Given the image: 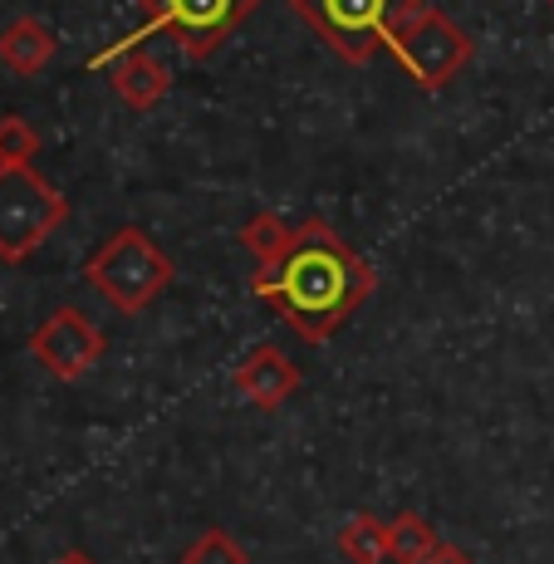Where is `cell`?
Masks as SVG:
<instances>
[{
    "label": "cell",
    "instance_id": "obj_1",
    "mask_svg": "<svg viewBox=\"0 0 554 564\" xmlns=\"http://www.w3.org/2000/svg\"><path fill=\"white\" fill-rule=\"evenodd\" d=\"M373 285V265L354 256L319 216L295 226L285 251L256 270V295L275 305L280 319L309 344H329L368 305Z\"/></svg>",
    "mask_w": 554,
    "mask_h": 564
},
{
    "label": "cell",
    "instance_id": "obj_2",
    "mask_svg": "<svg viewBox=\"0 0 554 564\" xmlns=\"http://www.w3.org/2000/svg\"><path fill=\"white\" fill-rule=\"evenodd\" d=\"M84 275H89V285L99 290L118 314H143L152 300L172 285L177 265H172V256L152 241L143 226H118L99 251L89 256Z\"/></svg>",
    "mask_w": 554,
    "mask_h": 564
},
{
    "label": "cell",
    "instance_id": "obj_3",
    "mask_svg": "<svg viewBox=\"0 0 554 564\" xmlns=\"http://www.w3.org/2000/svg\"><path fill=\"white\" fill-rule=\"evenodd\" d=\"M383 50L398 59L417 89H447L456 74L471 64V35L447 15V10L417 6L388 30Z\"/></svg>",
    "mask_w": 554,
    "mask_h": 564
},
{
    "label": "cell",
    "instance_id": "obj_4",
    "mask_svg": "<svg viewBox=\"0 0 554 564\" xmlns=\"http://www.w3.org/2000/svg\"><path fill=\"white\" fill-rule=\"evenodd\" d=\"M138 6H143V25L123 40V50L143 45L148 35H172L187 59H211L256 15L260 0H138Z\"/></svg>",
    "mask_w": 554,
    "mask_h": 564
},
{
    "label": "cell",
    "instance_id": "obj_5",
    "mask_svg": "<svg viewBox=\"0 0 554 564\" xmlns=\"http://www.w3.org/2000/svg\"><path fill=\"white\" fill-rule=\"evenodd\" d=\"M69 216V202L30 162H0V260L20 265Z\"/></svg>",
    "mask_w": 554,
    "mask_h": 564
},
{
    "label": "cell",
    "instance_id": "obj_6",
    "mask_svg": "<svg viewBox=\"0 0 554 564\" xmlns=\"http://www.w3.org/2000/svg\"><path fill=\"white\" fill-rule=\"evenodd\" d=\"M417 6L422 0H290V10L304 25L349 64L373 59V50H383L388 30Z\"/></svg>",
    "mask_w": 554,
    "mask_h": 564
},
{
    "label": "cell",
    "instance_id": "obj_7",
    "mask_svg": "<svg viewBox=\"0 0 554 564\" xmlns=\"http://www.w3.org/2000/svg\"><path fill=\"white\" fill-rule=\"evenodd\" d=\"M30 354H35V364L50 368L59 383H79V378L104 359V334L94 319H84L74 305H64L30 334Z\"/></svg>",
    "mask_w": 554,
    "mask_h": 564
},
{
    "label": "cell",
    "instance_id": "obj_8",
    "mask_svg": "<svg viewBox=\"0 0 554 564\" xmlns=\"http://www.w3.org/2000/svg\"><path fill=\"white\" fill-rule=\"evenodd\" d=\"M104 64H113V94L133 108V113H148V108H157L162 99H167V89H172L167 64H162L157 54H148L143 45L104 50L99 59H94V69H104Z\"/></svg>",
    "mask_w": 554,
    "mask_h": 564
},
{
    "label": "cell",
    "instance_id": "obj_9",
    "mask_svg": "<svg viewBox=\"0 0 554 564\" xmlns=\"http://www.w3.org/2000/svg\"><path fill=\"white\" fill-rule=\"evenodd\" d=\"M231 383H236V393H241L246 403L280 408V403H290V398L300 393V368L290 364L275 344H260V349H251L241 364H236Z\"/></svg>",
    "mask_w": 554,
    "mask_h": 564
},
{
    "label": "cell",
    "instance_id": "obj_10",
    "mask_svg": "<svg viewBox=\"0 0 554 564\" xmlns=\"http://www.w3.org/2000/svg\"><path fill=\"white\" fill-rule=\"evenodd\" d=\"M54 50H59V40H54V30L35 15H20L0 30V64H6L10 74H20V79L45 69L54 59Z\"/></svg>",
    "mask_w": 554,
    "mask_h": 564
},
{
    "label": "cell",
    "instance_id": "obj_11",
    "mask_svg": "<svg viewBox=\"0 0 554 564\" xmlns=\"http://www.w3.org/2000/svg\"><path fill=\"white\" fill-rule=\"evenodd\" d=\"M437 550H442L437 530H432L417 511L393 516V525H388V560L393 564H427Z\"/></svg>",
    "mask_w": 554,
    "mask_h": 564
},
{
    "label": "cell",
    "instance_id": "obj_12",
    "mask_svg": "<svg viewBox=\"0 0 554 564\" xmlns=\"http://www.w3.org/2000/svg\"><path fill=\"white\" fill-rule=\"evenodd\" d=\"M339 555L349 564H383L388 560V525L373 516H354L339 530Z\"/></svg>",
    "mask_w": 554,
    "mask_h": 564
},
{
    "label": "cell",
    "instance_id": "obj_13",
    "mask_svg": "<svg viewBox=\"0 0 554 564\" xmlns=\"http://www.w3.org/2000/svg\"><path fill=\"white\" fill-rule=\"evenodd\" d=\"M290 236H295V226H285L275 212H260L246 221V231H241V246L256 256V265H270L280 251L290 246Z\"/></svg>",
    "mask_w": 554,
    "mask_h": 564
},
{
    "label": "cell",
    "instance_id": "obj_14",
    "mask_svg": "<svg viewBox=\"0 0 554 564\" xmlns=\"http://www.w3.org/2000/svg\"><path fill=\"white\" fill-rule=\"evenodd\" d=\"M182 564H251L246 545L226 530H202L187 550H182Z\"/></svg>",
    "mask_w": 554,
    "mask_h": 564
},
{
    "label": "cell",
    "instance_id": "obj_15",
    "mask_svg": "<svg viewBox=\"0 0 554 564\" xmlns=\"http://www.w3.org/2000/svg\"><path fill=\"white\" fill-rule=\"evenodd\" d=\"M40 153V133L25 118H0V162H30Z\"/></svg>",
    "mask_w": 554,
    "mask_h": 564
},
{
    "label": "cell",
    "instance_id": "obj_16",
    "mask_svg": "<svg viewBox=\"0 0 554 564\" xmlns=\"http://www.w3.org/2000/svg\"><path fill=\"white\" fill-rule=\"evenodd\" d=\"M427 564H471V560H466V555H461V550H456V545H442V550H437V555H432Z\"/></svg>",
    "mask_w": 554,
    "mask_h": 564
},
{
    "label": "cell",
    "instance_id": "obj_17",
    "mask_svg": "<svg viewBox=\"0 0 554 564\" xmlns=\"http://www.w3.org/2000/svg\"><path fill=\"white\" fill-rule=\"evenodd\" d=\"M54 564H94L89 555H84V550H64V555L59 560H54Z\"/></svg>",
    "mask_w": 554,
    "mask_h": 564
},
{
    "label": "cell",
    "instance_id": "obj_18",
    "mask_svg": "<svg viewBox=\"0 0 554 564\" xmlns=\"http://www.w3.org/2000/svg\"><path fill=\"white\" fill-rule=\"evenodd\" d=\"M550 6H554V0H550Z\"/></svg>",
    "mask_w": 554,
    "mask_h": 564
}]
</instances>
